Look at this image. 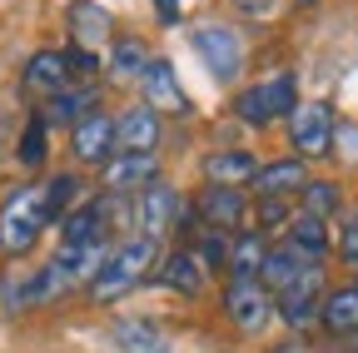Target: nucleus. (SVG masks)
Listing matches in <instances>:
<instances>
[{"label": "nucleus", "mask_w": 358, "mask_h": 353, "mask_svg": "<svg viewBox=\"0 0 358 353\" xmlns=\"http://www.w3.org/2000/svg\"><path fill=\"white\" fill-rule=\"evenodd\" d=\"M308 269H319V264H313V259H308L303 249H294V244L284 239L279 249H268V254H264V269H259V284L279 294V289H289V284H294L299 274H308Z\"/></svg>", "instance_id": "10"}, {"label": "nucleus", "mask_w": 358, "mask_h": 353, "mask_svg": "<svg viewBox=\"0 0 358 353\" xmlns=\"http://www.w3.org/2000/svg\"><path fill=\"white\" fill-rule=\"evenodd\" d=\"M289 140L299 154H324L334 145V110L324 100H313V105H294L289 115Z\"/></svg>", "instance_id": "6"}, {"label": "nucleus", "mask_w": 358, "mask_h": 353, "mask_svg": "<svg viewBox=\"0 0 358 353\" xmlns=\"http://www.w3.org/2000/svg\"><path fill=\"white\" fill-rule=\"evenodd\" d=\"M249 185H254L259 199H284V194H303L308 174H303L299 159H274V164H259Z\"/></svg>", "instance_id": "12"}, {"label": "nucleus", "mask_w": 358, "mask_h": 353, "mask_svg": "<svg viewBox=\"0 0 358 353\" xmlns=\"http://www.w3.org/2000/svg\"><path fill=\"white\" fill-rule=\"evenodd\" d=\"M319 303H324V269H308V274H299L289 289H279V314H284V324H294V329H303V324L319 319Z\"/></svg>", "instance_id": "7"}, {"label": "nucleus", "mask_w": 358, "mask_h": 353, "mask_svg": "<svg viewBox=\"0 0 358 353\" xmlns=\"http://www.w3.org/2000/svg\"><path fill=\"white\" fill-rule=\"evenodd\" d=\"M65 65H70V75H95V70H100V55L85 50V45H70V50H65Z\"/></svg>", "instance_id": "31"}, {"label": "nucleus", "mask_w": 358, "mask_h": 353, "mask_svg": "<svg viewBox=\"0 0 358 353\" xmlns=\"http://www.w3.org/2000/svg\"><path fill=\"white\" fill-rule=\"evenodd\" d=\"M65 85H70L65 50H40V55H30V65H25V90H30V95H60Z\"/></svg>", "instance_id": "15"}, {"label": "nucleus", "mask_w": 358, "mask_h": 353, "mask_svg": "<svg viewBox=\"0 0 358 353\" xmlns=\"http://www.w3.org/2000/svg\"><path fill=\"white\" fill-rule=\"evenodd\" d=\"M239 6H244V10H254V15H264L268 6H274V0H239Z\"/></svg>", "instance_id": "35"}, {"label": "nucleus", "mask_w": 358, "mask_h": 353, "mask_svg": "<svg viewBox=\"0 0 358 353\" xmlns=\"http://www.w3.org/2000/svg\"><path fill=\"white\" fill-rule=\"evenodd\" d=\"M115 343L124 353H169V333L155 319H120L115 324Z\"/></svg>", "instance_id": "17"}, {"label": "nucleus", "mask_w": 358, "mask_h": 353, "mask_svg": "<svg viewBox=\"0 0 358 353\" xmlns=\"http://www.w3.org/2000/svg\"><path fill=\"white\" fill-rule=\"evenodd\" d=\"M150 264H155V239H129V244L110 249L105 264H100V274L90 279V298H95V303H115L120 294H129L150 274Z\"/></svg>", "instance_id": "1"}, {"label": "nucleus", "mask_w": 358, "mask_h": 353, "mask_svg": "<svg viewBox=\"0 0 358 353\" xmlns=\"http://www.w3.org/2000/svg\"><path fill=\"white\" fill-rule=\"evenodd\" d=\"M140 80H145L150 110H155V105H164V110H185V105H189V100H185V90H179V75H174V65H169V60H150Z\"/></svg>", "instance_id": "18"}, {"label": "nucleus", "mask_w": 358, "mask_h": 353, "mask_svg": "<svg viewBox=\"0 0 358 353\" xmlns=\"http://www.w3.org/2000/svg\"><path fill=\"white\" fill-rule=\"evenodd\" d=\"M254 169L259 159L249 150H219L204 159V174H209V185H239V180H254Z\"/></svg>", "instance_id": "20"}, {"label": "nucleus", "mask_w": 358, "mask_h": 353, "mask_svg": "<svg viewBox=\"0 0 358 353\" xmlns=\"http://www.w3.org/2000/svg\"><path fill=\"white\" fill-rule=\"evenodd\" d=\"M105 30H110V20H105L100 6H75V35L85 40V50H90V40H100Z\"/></svg>", "instance_id": "29"}, {"label": "nucleus", "mask_w": 358, "mask_h": 353, "mask_svg": "<svg viewBox=\"0 0 358 353\" xmlns=\"http://www.w3.org/2000/svg\"><path fill=\"white\" fill-rule=\"evenodd\" d=\"M294 105H299V80L284 70V75H268L264 85H254V90H244L234 100V115L244 124H274V120L294 115Z\"/></svg>", "instance_id": "3"}, {"label": "nucleus", "mask_w": 358, "mask_h": 353, "mask_svg": "<svg viewBox=\"0 0 358 353\" xmlns=\"http://www.w3.org/2000/svg\"><path fill=\"white\" fill-rule=\"evenodd\" d=\"M284 219H289V204H284V199H264V209H259V224H264V229L284 224Z\"/></svg>", "instance_id": "33"}, {"label": "nucleus", "mask_w": 358, "mask_h": 353, "mask_svg": "<svg viewBox=\"0 0 358 353\" xmlns=\"http://www.w3.org/2000/svg\"><path fill=\"white\" fill-rule=\"evenodd\" d=\"M75 154L85 159V164H100L110 150H115V120L105 115V110H90L85 120H75Z\"/></svg>", "instance_id": "11"}, {"label": "nucleus", "mask_w": 358, "mask_h": 353, "mask_svg": "<svg viewBox=\"0 0 358 353\" xmlns=\"http://www.w3.org/2000/svg\"><path fill=\"white\" fill-rule=\"evenodd\" d=\"M264 239L259 234H239L234 244H229V269H234V279H259V269H264Z\"/></svg>", "instance_id": "23"}, {"label": "nucleus", "mask_w": 358, "mask_h": 353, "mask_svg": "<svg viewBox=\"0 0 358 353\" xmlns=\"http://www.w3.org/2000/svg\"><path fill=\"white\" fill-rule=\"evenodd\" d=\"M294 249H303L313 264H324V254H329V229H324V219H313V214H299V219H289V234H284Z\"/></svg>", "instance_id": "22"}, {"label": "nucleus", "mask_w": 358, "mask_h": 353, "mask_svg": "<svg viewBox=\"0 0 358 353\" xmlns=\"http://www.w3.org/2000/svg\"><path fill=\"white\" fill-rule=\"evenodd\" d=\"M90 100H95L90 90H70V85H65L60 95H50V115H45V124H50V120H85Z\"/></svg>", "instance_id": "26"}, {"label": "nucleus", "mask_w": 358, "mask_h": 353, "mask_svg": "<svg viewBox=\"0 0 358 353\" xmlns=\"http://www.w3.org/2000/svg\"><path fill=\"white\" fill-rule=\"evenodd\" d=\"M199 214H204V224L209 229H234V224H244V194L234 189V185H204V194H199Z\"/></svg>", "instance_id": "14"}, {"label": "nucleus", "mask_w": 358, "mask_h": 353, "mask_svg": "<svg viewBox=\"0 0 358 353\" xmlns=\"http://www.w3.org/2000/svg\"><path fill=\"white\" fill-rule=\"evenodd\" d=\"M319 319H324L329 333H348V329H358V289H334V294H324Z\"/></svg>", "instance_id": "21"}, {"label": "nucleus", "mask_w": 358, "mask_h": 353, "mask_svg": "<svg viewBox=\"0 0 358 353\" xmlns=\"http://www.w3.org/2000/svg\"><path fill=\"white\" fill-rule=\"evenodd\" d=\"M338 259L343 264H358V214L343 219V234H338Z\"/></svg>", "instance_id": "32"}, {"label": "nucleus", "mask_w": 358, "mask_h": 353, "mask_svg": "<svg viewBox=\"0 0 358 353\" xmlns=\"http://www.w3.org/2000/svg\"><path fill=\"white\" fill-rule=\"evenodd\" d=\"M174 214H179V194L169 185H150L140 194V229H145V239H159L174 224Z\"/></svg>", "instance_id": "16"}, {"label": "nucleus", "mask_w": 358, "mask_h": 353, "mask_svg": "<svg viewBox=\"0 0 358 353\" xmlns=\"http://www.w3.org/2000/svg\"><path fill=\"white\" fill-rule=\"evenodd\" d=\"M194 50L204 55L214 80H234L239 65H244V45H239V35L229 25H199L194 30Z\"/></svg>", "instance_id": "5"}, {"label": "nucleus", "mask_w": 358, "mask_h": 353, "mask_svg": "<svg viewBox=\"0 0 358 353\" xmlns=\"http://www.w3.org/2000/svg\"><path fill=\"white\" fill-rule=\"evenodd\" d=\"M159 145V120L150 105H134L115 120V150L120 154H150Z\"/></svg>", "instance_id": "8"}, {"label": "nucleus", "mask_w": 358, "mask_h": 353, "mask_svg": "<svg viewBox=\"0 0 358 353\" xmlns=\"http://www.w3.org/2000/svg\"><path fill=\"white\" fill-rule=\"evenodd\" d=\"M105 209H110L105 199H90V204L70 209V219H65V249H95V244H105L110 239V214Z\"/></svg>", "instance_id": "9"}, {"label": "nucleus", "mask_w": 358, "mask_h": 353, "mask_svg": "<svg viewBox=\"0 0 358 353\" xmlns=\"http://www.w3.org/2000/svg\"><path fill=\"white\" fill-rule=\"evenodd\" d=\"M145 65H150L145 40H134V35L115 40V55H110V75H115V80H134V75H145Z\"/></svg>", "instance_id": "24"}, {"label": "nucleus", "mask_w": 358, "mask_h": 353, "mask_svg": "<svg viewBox=\"0 0 358 353\" xmlns=\"http://www.w3.org/2000/svg\"><path fill=\"white\" fill-rule=\"evenodd\" d=\"M338 204H343L338 185H303V214H313V219H329Z\"/></svg>", "instance_id": "27"}, {"label": "nucleus", "mask_w": 358, "mask_h": 353, "mask_svg": "<svg viewBox=\"0 0 358 353\" xmlns=\"http://www.w3.org/2000/svg\"><path fill=\"white\" fill-rule=\"evenodd\" d=\"M159 284L174 289V294H185V298H194V294H204V264L194 254H169L164 269H159Z\"/></svg>", "instance_id": "19"}, {"label": "nucleus", "mask_w": 358, "mask_h": 353, "mask_svg": "<svg viewBox=\"0 0 358 353\" xmlns=\"http://www.w3.org/2000/svg\"><path fill=\"white\" fill-rule=\"evenodd\" d=\"M159 6V20H179V0H155Z\"/></svg>", "instance_id": "34"}, {"label": "nucleus", "mask_w": 358, "mask_h": 353, "mask_svg": "<svg viewBox=\"0 0 358 353\" xmlns=\"http://www.w3.org/2000/svg\"><path fill=\"white\" fill-rule=\"evenodd\" d=\"M45 150H50V145H45V115H35L30 124H25V140H20V164H45Z\"/></svg>", "instance_id": "28"}, {"label": "nucleus", "mask_w": 358, "mask_h": 353, "mask_svg": "<svg viewBox=\"0 0 358 353\" xmlns=\"http://www.w3.org/2000/svg\"><path fill=\"white\" fill-rule=\"evenodd\" d=\"M268 289L259 279H229V289H224V314H229V324L239 333H264L268 324Z\"/></svg>", "instance_id": "4"}, {"label": "nucleus", "mask_w": 358, "mask_h": 353, "mask_svg": "<svg viewBox=\"0 0 358 353\" xmlns=\"http://www.w3.org/2000/svg\"><path fill=\"white\" fill-rule=\"evenodd\" d=\"M70 199H75V174H55V180L40 189V214H45V224L65 219V204H70Z\"/></svg>", "instance_id": "25"}, {"label": "nucleus", "mask_w": 358, "mask_h": 353, "mask_svg": "<svg viewBox=\"0 0 358 353\" xmlns=\"http://www.w3.org/2000/svg\"><path fill=\"white\" fill-rule=\"evenodd\" d=\"M194 259L204 264V269H219V264H229V239H224V229H209L194 249Z\"/></svg>", "instance_id": "30"}, {"label": "nucleus", "mask_w": 358, "mask_h": 353, "mask_svg": "<svg viewBox=\"0 0 358 353\" xmlns=\"http://www.w3.org/2000/svg\"><path fill=\"white\" fill-rule=\"evenodd\" d=\"M155 174H159L155 154H120V159H110V164H105V189H110V194L150 189V185H155Z\"/></svg>", "instance_id": "13"}, {"label": "nucleus", "mask_w": 358, "mask_h": 353, "mask_svg": "<svg viewBox=\"0 0 358 353\" xmlns=\"http://www.w3.org/2000/svg\"><path fill=\"white\" fill-rule=\"evenodd\" d=\"M45 229V214H40V189L35 185H20L15 194H6V204H0V254H30L35 239Z\"/></svg>", "instance_id": "2"}]
</instances>
